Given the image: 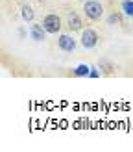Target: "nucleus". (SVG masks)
I'll return each mask as SVG.
<instances>
[{
	"label": "nucleus",
	"instance_id": "f257e3e1",
	"mask_svg": "<svg viewBox=\"0 0 133 152\" xmlns=\"http://www.w3.org/2000/svg\"><path fill=\"white\" fill-rule=\"evenodd\" d=\"M81 11H83V17L87 20H100L102 15H103V6L98 2V0H85L83 2V7H81Z\"/></svg>",
	"mask_w": 133,
	"mask_h": 152
},
{
	"label": "nucleus",
	"instance_id": "f8f14e48",
	"mask_svg": "<svg viewBox=\"0 0 133 152\" xmlns=\"http://www.w3.org/2000/svg\"><path fill=\"white\" fill-rule=\"evenodd\" d=\"M22 2H28V0H22Z\"/></svg>",
	"mask_w": 133,
	"mask_h": 152
},
{
	"label": "nucleus",
	"instance_id": "1a4fd4ad",
	"mask_svg": "<svg viewBox=\"0 0 133 152\" xmlns=\"http://www.w3.org/2000/svg\"><path fill=\"white\" fill-rule=\"evenodd\" d=\"M74 72H76V76H89V72H91V67H89V65H78Z\"/></svg>",
	"mask_w": 133,
	"mask_h": 152
},
{
	"label": "nucleus",
	"instance_id": "0eeeda50",
	"mask_svg": "<svg viewBox=\"0 0 133 152\" xmlns=\"http://www.w3.org/2000/svg\"><path fill=\"white\" fill-rule=\"evenodd\" d=\"M20 17H22V20H26V22H33V19H35L33 7L28 6V4H24V6L20 7Z\"/></svg>",
	"mask_w": 133,
	"mask_h": 152
},
{
	"label": "nucleus",
	"instance_id": "6e6552de",
	"mask_svg": "<svg viewBox=\"0 0 133 152\" xmlns=\"http://www.w3.org/2000/svg\"><path fill=\"white\" fill-rule=\"evenodd\" d=\"M120 10H122V13L126 15V17L133 19V0H122V2H120Z\"/></svg>",
	"mask_w": 133,
	"mask_h": 152
},
{
	"label": "nucleus",
	"instance_id": "7ed1b4c3",
	"mask_svg": "<svg viewBox=\"0 0 133 152\" xmlns=\"http://www.w3.org/2000/svg\"><path fill=\"white\" fill-rule=\"evenodd\" d=\"M65 26L69 32H81L83 30V17L76 11V10H69L65 15Z\"/></svg>",
	"mask_w": 133,
	"mask_h": 152
},
{
	"label": "nucleus",
	"instance_id": "39448f33",
	"mask_svg": "<svg viewBox=\"0 0 133 152\" xmlns=\"http://www.w3.org/2000/svg\"><path fill=\"white\" fill-rule=\"evenodd\" d=\"M56 45H57V48L61 50V52H66V54H72V52L76 50V47H78V41L74 39V37H72L70 34H61V35L57 37Z\"/></svg>",
	"mask_w": 133,
	"mask_h": 152
},
{
	"label": "nucleus",
	"instance_id": "423d86ee",
	"mask_svg": "<svg viewBox=\"0 0 133 152\" xmlns=\"http://www.w3.org/2000/svg\"><path fill=\"white\" fill-rule=\"evenodd\" d=\"M46 30H44L43 24H33L32 22V26H30V37H32V41L35 43H43L44 39H46Z\"/></svg>",
	"mask_w": 133,
	"mask_h": 152
},
{
	"label": "nucleus",
	"instance_id": "f03ea898",
	"mask_svg": "<svg viewBox=\"0 0 133 152\" xmlns=\"http://www.w3.org/2000/svg\"><path fill=\"white\" fill-rule=\"evenodd\" d=\"M41 24L44 26V30H46L48 34H59L61 32V28H63V20L61 17H59L57 13H48V15H44L43 20H41Z\"/></svg>",
	"mask_w": 133,
	"mask_h": 152
},
{
	"label": "nucleus",
	"instance_id": "9b49d317",
	"mask_svg": "<svg viewBox=\"0 0 133 152\" xmlns=\"http://www.w3.org/2000/svg\"><path fill=\"white\" fill-rule=\"evenodd\" d=\"M89 76H91V78H98V76H100L98 69H91V72H89Z\"/></svg>",
	"mask_w": 133,
	"mask_h": 152
},
{
	"label": "nucleus",
	"instance_id": "9d476101",
	"mask_svg": "<svg viewBox=\"0 0 133 152\" xmlns=\"http://www.w3.org/2000/svg\"><path fill=\"white\" fill-rule=\"evenodd\" d=\"M109 24H118V22H120V15H118V13H113V15H111V17H109Z\"/></svg>",
	"mask_w": 133,
	"mask_h": 152
},
{
	"label": "nucleus",
	"instance_id": "20e7f679",
	"mask_svg": "<svg viewBox=\"0 0 133 152\" xmlns=\"http://www.w3.org/2000/svg\"><path fill=\"white\" fill-rule=\"evenodd\" d=\"M98 41H100V37H98V32H96L94 28L87 26V28H83V30H81L80 43H81V47H83V48L91 50V48H94L96 45H98Z\"/></svg>",
	"mask_w": 133,
	"mask_h": 152
}]
</instances>
